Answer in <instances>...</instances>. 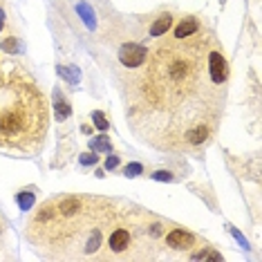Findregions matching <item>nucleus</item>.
Masks as SVG:
<instances>
[{"instance_id": "nucleus-4", "label": "nucleus", "mask_w": 262, "mask_h": 262, "mask_svg": "<svg viewBox=\"0 0 262 262\" xmlns=\"http://www.w3.org/2000/svg\"><path fill=\"white\" fill-rule=\"evenodd\" d=\"M146 58H148V50L144 45L128 43V45L121 47V52H119V61H121V65H126L130 70L141 68V65L146 63Z\"/></svg>"}, {"instance_id": "nucleus-12", "label": "nucleus", "mask_w": 262, "mask_h": 262, "mask_svg": "<svg viewBox=\"0 0 262 262\" xmlns=\"http://www.w3.org/2000/svg\"><path fill=\"white\" fill-rule=\"evenodd\" d=\"M3 27H5V14L0 11V29H3Z\"/></svg>"}, {"instance_id": "nucleus-8", "label": "nucleus", "mask_w": 262, "mask_h": 262, "mask_svg": "<svg viewBox=\"0 0 262 262\" xmlns=\"http://www.w3.org/2000/svg\"><path fill=\"white\" fill-rule=\"evenodd\" d=\"M18 204H20V208L29 211L32 204H34V193H29V190H23V193L18 195Z\"/></svg>"}, {"instance_id": "nucleus-10", "label": "nucleus", "mask_w": 262, "mask_h": 262, "mask_svg": "<svg viewBox=\"0 0 262 262\" xmlns=\"http://www.w3.org/2000/svg\"><path fill=\"white\" fill-rule=\"evenodd\" d=\"M94 119H97V126H99V128H105V126H108V121H105V117H103V115H99V112H97V115H94Z\"/></svg>"}, {"instance_id": "nucleus-7", "label": "nucleus", "mask_w": 262, "mask_h": 262, "mask_svg": "<svg viewBox=\"0 0 262 262\" xmlns=\"http://www.w3.org/2000/svg\"><path fill=\"white\" fill-rule=\"evenodd\" d=\"M170 27H172V16H170V14H164L159 20H155V23H152L150 34H152V36H162V34L170 32Z\"/></svg>"}, {"instance_id": "nucleus-11", "label": "nucleus", "mask_w": 262, "mask_h": 262, "mask_svg": "<svg viewBox=\"0 0 262 262\" xmlns=\"http://www.w3.org/2000/svg\"><path fill=\"white\" fill-rule=\"evenodd\" d=\"M117 162H119V159L115 157V155H112V159H108V168H115V166H117Z\"/></svg>"}, {"instance_id": "nucleus-5", "label": "nucleus", "mask_w": 262, "mask_h": 262, "mask_svg": "<svg viewBox=\"0 0 262 262\" xmlns=\"http://www.w3.org/2000/svg\"><path fill=\"white\" fill-rule=\"evenodd\" d=\"M166 244L170 249H177V251H186V249H193L198 244V235H193L186 229H170L168 235H166Z\"/></svg>"}, {"instance_id": "nucleus-9", "label": "nucleus", "mask_w": 262, "mask_h": 262, "mask_svg": "<svg viewBox=\"0 0 262 262\" xmlns=\"http://www.w3.org/2000/svg\"><path fill=\"white\" fill-rule=\"evenodd\" d=\"M137 172H141V166H139V164H130L128 168H126V175H128V177H135Z\"/></svg>"}, {"instance_id": "nucleus-3", "label": "nucleus", "mask_w": 262, "mask_h": 262, "mask_svg": "<svg viewBox=\"0 0 262 262\" xmlns=\"http://www.w3.org/2000/svg\"><path fill=\"white\" fill-rule=\"evenodd\" d=\"M50 130V103L23 68L0 74V148L36 155Z\"/></svg>"}, {"instance_id": "nucleus-2", "label": "nucleus", "mask_w": 262, "mask_h": 262, "mask_svg": "<svg viewBox=\"0 0 262 262\" xmlns=\"http://www.w3.org/2000/svg\"><path fill=\"white\" fill-rule=\"evenodd\" d=\"M119 217L115 202L99 198H58L40 206L29 222V240L63 249L85 242V258H94L103 244V235Z\"/></svg>"}, {"instance_id": "nucleus-1", "label": "nucleus", "mask_w": 262, "mask_h": 262, "mask_svg": "<svg viewBox=\"0 0 262 262\" xmlns=\"http://www.w3.org/2000/svg\"><path fill=\"white\" fill-rule=\"evenodd\" d=\"M208 29L166 38L148 56L144 74L130 81L126 97L135 133L162 150H186L213 139L226 83L208 70Z\"/></svg>"}, {"instance_id": "nucleus-6", "label": "nucleus", "mask_w": 262, "mask_h": 262, "mask_svg": "<svg viewBox=\"0 0 262 262\" xmlns=\"http://www.w3.org/2000/svg\"><path fill=\"white\" fill-rule=\"evenodd\" d=\"M202 25H200V20L198 18H193V16H188V18H184L177 23V27H175V32L170 34V36H175V38H186V36H193L195 32H198Z\"/></svg>"}]
</instances>
